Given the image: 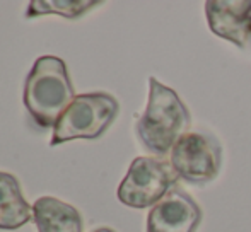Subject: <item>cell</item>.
<instances>
[{"instance_id": "obj_1", "label": "cell", "mask_w": 251, "mask_h": 232, "mask_svg": "<svg viewBox=\"0 0 251 232\" xmlns=\"http://www.w3.org/2000/svg\"><path fill=\"white\" fill-rule=\"evenodd\" d=\"M190 123V111L176 91L151 77L147 108L135 125L137 137L146 150L164 157L188 132Z\"/></svg>"}, {"instance_id": "obj_2", "label": "cell", "mask_w": 251, "mask_h": 232, "mask_svg": "<svg viewBox=\"0 0 251 232\" xmlns=\"http://www.w3.org/2000/svg\"><path fill=\"white\" fill-rule=\"evenodd\" d=\"M74 97V87L63 60L38 58L24 86V106L31 118L43 128L55 126Z\"/></svg>"}, {"instance_id": "obj_3", "label": "cell", "mask_w": 251, "mask_h": 232, "mask_svg": "<svg viewBox=\"0 0 251 232\" xmlns=\"http://www.w3.org/2000/svg\"><path fill=\"white\" fill-rule=\"evenodd\" d=\"M118 101L106 93L75 96L53 126L50 145L74 139H98L118 115Z\"/></svg>"}, {"instance_id": "obj_4", "label": "cell", "mask_w": 251, "mask_h": 232, "mask_svg": "<svg viewBox=\"0 0 251 232\" xmlns=\"http://www.w3.org/2000/svg\"><path fill=\"white\" fill-rule=\"evenodd\" d=\"M179 176L171 162L154 157H137L118 186V200L132 209H147L175 189Z\"/></svg>"}, {"instance_id": "obj_5", "label": "cell", "mask_w": 251, "mask_h": 232, "mask_svg": "<svg viewBox=\"0 0 251 232\" xmlns=\"http://www.w3.org/2000/svg\"><path fill=\"white\" fill-rule=\"evenodd\" d=\"M169 162L183 181L203 186L221 171L222 147L212 133L186 132L169 152Z\"/></svg>"}, {"instance_id": "obj_6", "label": "cell", "mask_w": 251, "mask_h": 232, "mask_svg": "<svg viewBox=\"0 0 251 232\" xmlns=\"http://www.w3.org/2000/svg\"><path fill=\"white\" fill-rule=\"evenodd\" d=\"M208 27L215 36L241 50L251 48V0H210L205 2Z\"/></svg>"}, {"instance_id": "obj_7", "label": "cell", "mask_w": 251, "mask_h": 232, "mask_svg": "<svg viewBox=\"0 0 251 232\" xmlns=\"http://www.w3.org/2000/svg\"><path fill=\"white\" fill-rule=\"evenodd\" d=\"M200 222L199 203L188 193L175 188L151 209L147 232H197Z\"/></svg>"}, {"instance_id": "obj_8", "label": "cell", "mask_w": 251, "mask_h": 232, "mask_svg": "<svg viewBox=\"0 0 251 232\" xmlns=\"http://www.w3.org/2000/svg\"><path fill=\"white\" fill-rule=\"evenodd\" d=\"M38 232H82L80 213L55 196H43L33 205Z\"/></svg>"}, {"instance_id": "obj_9", "label": "cell", "mask_w": 251, "mask_h": 232, "mask_svg": "<svg viewBox=\"0 0 251 232\" xmlns=\"http://www.w3.org/2000/svg\"><path fill=\"white\" fill-rule=\"evenodd\" d=\"M31 219L33 209L21 193L17 179L0 171V229H19Z\"/></svg>"}, {"instance_id": "obj_10", "label": "cell", "mask_w": 251, "mask_h": 232, "mask_svg": "<svg viewBox=\"0 0 251 232\" xmlns=\"http://www.w3.org/2000/svg\"><path fill=\"white\" fill-rule=\"evenodd\" d=\"M100 2H84V0H34L29 3L26 16L27 17H36V16H45V14H58V16L65 17H74L80 16L86 10H89L91 7L98 5Z\"/></svg>"}, {"instance_id": "obj_11", "label": "cell", "mask_w": 251, "mask_h": 232, "mask_svg": "<svg viewBox=\"0 0 251 232\" xmlns=\"http://www.w3.org/2000/svg\"><path fill=\"white\" fill-rule=\"evenodd\" d=\"M94 232H115V231L109 229V227H101V229H98V231H94Z\"/></svg>"}]
</instances>
